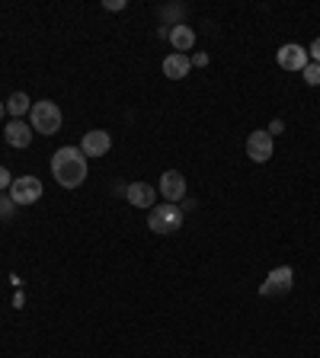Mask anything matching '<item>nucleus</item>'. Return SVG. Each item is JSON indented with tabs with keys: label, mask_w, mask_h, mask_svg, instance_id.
I'll use <instances>...</instances> for the list:
<instances>
[{
	"label": "nucleus",
	"mask_w": 320,
	"mask_h": 358,
	"mask_svg": "<svg viewBox=\"0 0 320 358\" xmlns=\"http://www.w3.org/2000/svg\"><path fill=\"white\" fill-rule=\"evenodd\" d=\"M87 157L81 148H61L52 157V176L58 179L61 189H77L87 179Z\"/></svg>",
	"instance_id": "f257e3e1"
},
{
	"label": "nucleus",
	"mask_w": 320,
	"mask_h": 358,
	"mask_svg": "<svg viewBox=\"0 0 320 358\" xmlns=\"http://www.w3.org/2000/svg\"><path fill=\"white\" fill-rule=\"evenodd\" d=\"M148 227L154 234H176L183 227V208L167 201V205H154L148 215Z\"/></svg>",
	"instance_id": "f03ea898"
},
{
	"label": "nucleus",
	"mask_w": 320,
	"mask_h": 358,
	"mask_svg": "<svg viewBox=\"0 0 320 358\" xmlns=\"http://www.w3.org/2000/svg\"><path fill=\"white\" fill-rule=\"evenodd\" d=\"M32 128H36L39 134H55L61 128V109L58 103H52V99H39V103H32Z\"/></svg>",
	"instance_id": "7ed1b4c3"
},
{
	"label": "nucleus",
	"mask_w": 320,
	"mask_h": 358,
	"mask_svg": "<svg viewBox=\"0 0 320 358\" xmlns=\"http://www.w3.org/2000/svg\"><path fill=\"white\" fill-rule=\"evenodd\" d=\"M291 285H295V272H291V266H279L272 268L266 275V282L260 285V294L263 298H279V294H288Z\"/></svg>",
	"instance_id": "20e7f679"
},
{
	"label": "nucleus",
	"mask_w": 320,
	"mask_h": 358,
	"mask_svg": "<svg viewBox=\"0 0 320 358\" xmlns=\"http://www.w3.org/2000/svg\"><path fill=\"white\" fill-rule=\"evenodd\" d=\"M42 182H39L36 176H16L13 186H10V199H13V205L20 208V205H32V201L42 199Z\"/></svg>",
	"instance_id": "39448f33"
},
{
	"label": "nucleus",
	"mask_w": 320,
	"mask_h": 358,
	"mask_svg": "<svg viewBox=\"0 0 320 358\" xmlns=\"http://www.w3.org/2000/svg\"><path fill=\"white\" fill-rule=\"evenodd\" d=\"M246 154H250V160L253 164H266L269 157H272V134L269 131H253L250 138H246Z\"/></svg>",
	"instance_id": "423d86ee"
},
{
	"label": "nucleus",
	"mask_w": 320,
	"mask_h": 358,
	"mask_svg": "<svg viewBox=\"0 0 320 358\" xmlns=\"http://www.w3.org/2000/svg\"><path fill=\"white\" fill-rule=\"evenodd\" d=\"M160 195H164L167 201H173V205H176L179 199H186V176L179 170H167L164 176H160Z\"/></svg>",
	"instance_id": "0eeeda50"
},
{
	"label": "nucleus",
	"mask_w": 320,
	"mask_h": 358,
	"mask_svg": "<svg viewBox=\"0 0 320 358\" xmlns=\"http://www.w3.org/2000/svg\"><path fill=\"white\" fill-rule=\"evenodd\" d=\"M112 148V138L109 131H99V128H93V131L83 134V141H81V150L83 157H106Z\"/></svg>",
	"instance_id": "6e6552de"
},
{
	"label": "nucleus",
	"mask_w": 320,
	"mask_h": 358,
	"mask_svg": "<svg viewBox=\"0 0 320 358\" xmlns=\"http://www.w3.org/2000/svg\"><path fill=\"white\" fill-rule=\"evenodd\" d=\"M279 67H285V71H305L307 67V48H301V45L288 42L279 48Z\"/></svg>",
	"instance_id": "1a4fd4ad"
},
{
	"label": "nucleus",
	"mask_w": 320,
	"mask_h": 358,
	"mask_svg": "<svg viewBox=\"0 0 320 358\" xmlns=\"http://www.w3.org/2000/svg\"><path fill=\"white\" fill-rule=\"evenodd\" d=\"M125 199H128V205H134V208H154L157 189L151 186V182H132V186L125 189Z\"/></svg>",
	"instance_id": "9d476101"
},
{
	"label": "nucleus",
	"mask_w": 320,
	"mask_h": 358,
	"mask_svg": "<svg viewBox=\"0 0 320 358\" xmlns=\"http://www.w3.org/2000/svg\"><path fill=\"white\" fill-rule=\"evenodd\" d=\"M4 138H7V144H10V148H16V150L29 148V141H32V125H26L22 119H13L7 128H4Z\"/></svg>",
	"instance_id": "9b49d317"
},
{
	"label": "nucleus",
	"mask_w": 320,
	"mask_h": 358,
	"mask_svg": "<svg viewBox=\"0 0 320 358\" xmlns=\"http://www.w3.org/2000/svg\"><path fill=\"white\" fill-rule=\"evenodd\" d=\"M167 38H170V45H173V52L176 55H186L195 45V32H193V26H186V22H176V26L167 32Z\"/></svg>",
	"instance_id": "f8f14e48"
},
{
	"label": "nucleus",
	"mask_w": 320,
	"mask_h": 358,
	"mask_svg": "<svg viewBox=\"0 0 320 358\" xmlns=\"http://www.w3.org/2000/svg\"><path fill=\"white\" fill-rule=\"evenodd\" d=\"M189 71H193V58L189 55H167L164 58V77H170V80H183V77H189Z\"/></svg>",
	"instance_id": "ddd939ff"
},
{
	"label": "nucleus",
	"mask_w": 320,
	"mask_h": 358,
	"mask_svg": "<svg viewBox=\"0 0 320 358\" xmlns=\"http://www.w3.org/2000/svg\"><path fill=\"white\" fill-rule=\"evenodd\" d=\"M7 109H10V115H16V119H20V115H26V112L32 109V99L26 96V93H13V96L7 99Z\"/></svg>",
	"instance_id": "4468645a"
},
{
	"label": "nucleus",
	"mask_w": 320,
	"mask_h": 358,
	"mask_svg": "<svg viewBox=\"0 0 320 358\" xmlns=\"http://www.w3.org/2000/svg\"><path fill=\"white\" fill-rule=\"evenodd\" d=\"M305 74V80L311 83V87H320V64H314V61H307V67L301 71Z\"/></svg>",
	"instance_id": "2eb2a0df"
},
{
	"label": "nucleus",
	"mask_w": 320,
	"mask_h": 358,
	"mask_svg": "<svg viewBox=\"0 0 320 358\" xmlns=\"http://www.w3.org/2000/svg\"><path fill=\"white\" fill-rule=\"evenodd\" d=\"M13 211H16L13 199H7V195H0V221H4V217H13Z\"/></svg>",
	"instance_id": "dca6fc26"
},
{
	"label": "nucleus",
	"mask_w": 320,
	"mask_h": 358,
	"mask_svg": "<svg viewBox=\"0 0 320 358\" xmlns=\"http://www.w3.org/2000/svg\"><path fill=\"white\" fill-rule=\"evenodd\" d=\"M13 186V176H10L7 166H0V189H10Z\"/></svg>",
	"instance_id": "f3484780"
},
{
	"label": "nucleus",
	"mask_w": 320,
	"mask_h": 358,
	"mask_svg": "<svg viewBox=\"0 0 320 358\" xmlns=\"http://www.w3.org/2000/svg\"><path fill=\"white\" fill-rule=\"evenodd\" d=\"M307 58H314V64H320V38H314V45L307 48Z\"/></svg>",
	"instance_id": "a211bd4d"
},
{
	"label": "nucleus",
	"mask_w": 320,
	"mask_h": 358,
	"mask_svg": "<svg viewBox=\"0 0 320 358\" xmlns=\"http://www.w3.org/2000/svg\"><path fill=\"white\" fill-rule=\"evenodd\" d=\"M103 10H125V0H106Z\"/></svg>",
	"instance_id": "6ab92c4d"
},
{
	"label": "nucleus",
	"mask_w": 320,
	"mask_h": 358,
	"mask_svg": "<svg viewBox=\"0 0 320 358\" xmlns=\"http://www.w3.org/2000/svg\"><path fill=\"white\" fill-rule=\"evenodd\" d=\"M193 64H195V67H205V64H209V55H195Z\"/></svg>",
	"instance_id": "aec40b11"
},
{
	"label": "nucleus",
	"mask_w": 320,
	"mask_h": 358,
	"mask_svg": "<svg viewBox=\"0 0 320 358\" xmlns=\"http://www.w3.org/2000/svg\"><path fill=\"white\" fill-rule=\"evenodd\" d=\"M282 119H276V122H272V125H269V134H279V131H282Z\"/></svg>",
	"instance_id": "412c9836"
},
{
	"label": "nucleus",
	"mask_w": 320,
	"mask_h": 358,
	"mask_svg": "<svg viewBox=\"0 0 320 358\" xmlns=\"http://www.w3.org/2000/svg\"><path fill=\"white\" fill-rule=\"evenodd\" d=\"M0 119H4V103H0Z\"/></svg>",
	"instance_id": "4be33fe9"
}]
</instances>
